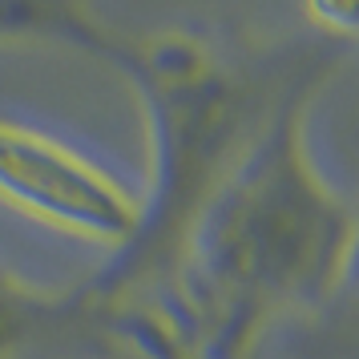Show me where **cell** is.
I'll use <instances>...</instances> for the list:
<instances>
[{
	"label": "cell",
	"instance_id": "cell-1",
	"mask_svg": "<svg viewBox=\"0 0 359 359\" xmlns=\"http://www.w3.org/2000/svg\"><path fill=\"white\" fill-rule=\"evenodd\" d=\"M335 77L294 85L182 243L158 323L190 359H250L266 331L339 299L355 262V202L311 146V109Z\"/></svg>",
	"mask_w": 359,
	"mask_h": 359
},
{
	"label": "cell",
	"instance_id": "cell-2",
	"mask_svg": "<svg viewBox=\"0 0 359 359\" xmlns=\"http://www.w3.org/2000/svg\"><path fill=\"white\" fill-rule=\"evenodd\" d=\"M343 45H315L243 61L198 29H114L101 65L130 81L146 117V178L137 234L81 278V294L101 323L130 307H149L174 271L182 243L230 170L255 146L294 85L339 69Z\"/></svg>",
	"mask_w": 359,
	"mask_h": 359
},
{
	"label": "cell",
	"instance_id": "cell-3",
	"mask_svg": "<svg viewBox=\"0 0 359 359\" xmlns=\"http://www.w3.org/2000/svg\"><path fill=\"white\" fill-rule=\"evenodd\" d=\"M0 206L117 255L137 234L142 190L81 142L0 114Z\"/></svg>",
	"mask_w": 359,
	"mask_h": 359
},
{
	"label": "cell",
	"instance_id": "cell-4",
	"mask_svg": "<svg viewBox=\"0 0 359 359\" xmlns=\"http://www.w3.org/2000/svg\"><path fill=\"white\" fill-rule=\"evenodd\" d=\"M97 331L81 283L49 287L0 262V359H17L65 335Z\"/></svg>",
	"mask_w": 359,
	"mask_h": 359
},
{
	"label": "cell",
	"instance_id": "cell-5",
	"mask_svg": "<svg viewBox=\"0 0 359 359\" xmlns=\"http://www.w3.org/2000/svg\"><path fill=\"white\" fill-rule=\"evenodd\" d=\"M114 29L89 0H0V49L13 45H61L105 57Z\"/></svg>",
	"mask_w": 359,
	"mask_h": 359
},
{
	"label": "cell",
	"instance_id": "cell-6",
	"mask_svg": "<svg viewBox=\"0 0 359 359\" xmlns=\"http://www.w3.org/2000/svg\"><path fill=\"white\" fill-rule=\"evenodd\" d=\"M101 331L114 335L117 343H126L137 359H190L178 343H174V335H170V331H165V327L142 307H130V311L109 315V319L101 323Z\"/></svg>",
	"mask_w": 359,
	"mask_h": 359
},
{
	"label": "cell",
	"instance_id": "cell-7",
	"mask_svg": "<svg viewBox=\"0 0 359 359\" xmlns=\"http://www.w3.org/2000/svg\"><path fill=\"white\" fill-rule=\"evenodd\" d=\"M311 25L331 41V45H343L351 49L355 41V0H303Z\"/></svg>",
	"mask_w": 359,
	"mask_h": 359
}]
</instances>
